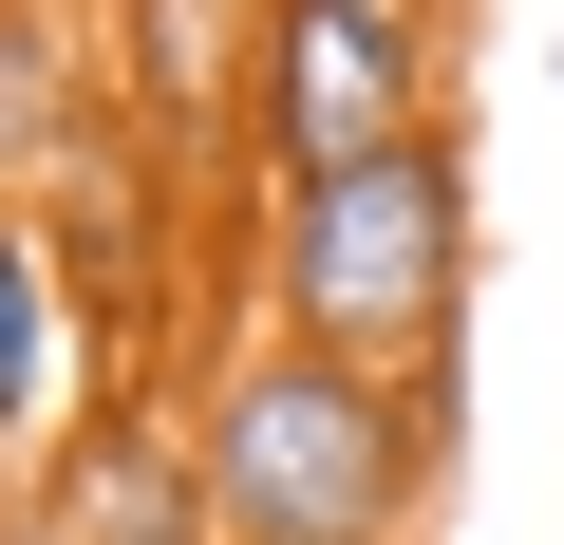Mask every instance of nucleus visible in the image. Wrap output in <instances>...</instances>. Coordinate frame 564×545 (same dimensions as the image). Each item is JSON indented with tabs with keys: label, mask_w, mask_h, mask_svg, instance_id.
Masks as SVG:
<instances>
[{
	"label": "nucleus",
	"mask_w": 564,
	"mask_h": 545,
	"mask_svg": "<svg viewBox=\"0 0 564 545\" xmlns=\"http://www.w3.org/2000/svg\"><path fill=\"white\" fill-rule=\"evenodd\" d=\"M545 76H564V20H545Z\"/></svg>",
	"instance_id": "8"
},
{
	"label": "nucleus",
	"mask_w": 564,
	"mask_h": 545,
	"mask_svg": "<svg viewBox=\"0 0 564 545\" xmlns=\"http://www.w3.org/2000/svg\"><path fill=\"white\" fill-rule=\"evenodd\" d=\"M0 545H57V508H39V489H20V470H0Z\"/></svg>",
	"instance_id": "7"
},
{
	"label": "nucleus",
	"mask_w": 564,
	"mask_h": 545,
	"mask_svg": "<svg viewBox=\"0 0 564 545\" xmlns=\"http://www.w3.org/2000/svg\"><path fill=\"white\" fill-rule=\"evenodd\" d=\"M470 283H489V226H470V132L452 113L245 207V302H263V339H302V358L470 395Z\"/></svg>",
	"instance_id": "1"
},
{
	"label": "nucleus",
	"mask_w": 564,
	"mask_h": 545,
	"mask_svg": "<svg viewBox=\"0 0 564 545\" xmlns=\"http://www.w3.org/2000/svg\"><path fill=\"white\" fill-rule=\"evenodd\" d=\"M95 57H113V113L151 151L245 132V0H95Z\"/></svg>",
	"instance_id": "5"
},
{
	"label": "nucleus",
	"mask_w": 564,
	"mask_h": 545,
	"mask_svg": "<svg viewBox=\"0 0 564 545\" xmlns=\"http://www.w3.org/2000/svg\"><path fill=\"white\" fill-rule=\"evenodd\" d=\"M433 0H245V170L302 188L395 132H433Z\"/></svg>",
	"instance_id": "3"
},
{
	"label": "nucleus",
	"mask_w": 564,
	"mask_h": 545,
	"mask_svg": "<svg viewBox=\"0 0 564 545\" xmlns=\"http://www.w3.org/2000/svg\"><path fill=\"white\" fill-rule=\"evenodd\" d=\"M76 358H95V320H76V263H57V226L0 188V470H39L95 395H76Z\"/></svg>",
	"instance_id": "6"
},
{
	"label": "nucleus",
	"mask_w": 564,
	"mask_h": 545,
	"mask_svg": "<svg viewBox=\"0 0 564 545\" xmlns=\"http://www.w3.org/2000/svg\"><path fill=\"white\" fill-rule=\"evenodd\" d=\"M20 489L57 508V545H226L207 451H188V395H151V377H95V414H76Z\"/></svg>",
	"instance_id": "4"
},
{
	"label": "nucleus",
	"mask_w": 564,
	"mask_h": 545,
	"mask_svg": "<svg viewBox=\"0 0 564 545\" xmlns=\"http://www.w3.org/2000/svg\"><path fill=\"white\" fill-rule=\"evenodd\" d=\"M188 451H207L226 545H414L433 489H452V395L302 358V339L245 320V339L188 358Z\"/></svg>",
	"instance_id": "2"
}]
</instances>
